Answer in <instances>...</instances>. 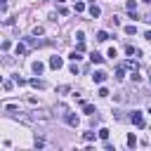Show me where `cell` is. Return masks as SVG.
<instances>
[{
  "instance_id": "1",
  "label": "cell",
  "mask_w": 151,
  "mask_h": 151,
  "mask_svg": "<svg viewBox=\"0 0 151 151\" xmlns=\"http://www.w3.org/2000/svg\"><path fill=\"white\" fill-rule=\"evenodd\" d=\"M61 118H64V123H66V125H71V127H78V125H80V118H78L76 113H71V111L61 113Z\"/></svg>"
},
{
  "instance_id": "2",
  "label": "cell",
  "mask_w": 151,
  "mask_h": 151,
  "mask_svg": "<svg viewBox=\"0 0 151 151\" xmlns=\"http://www.w3.org/2000/svg\"><path fill=\"white\" fill-rule=\"evenodd\" d=\"M130 120H132V125L144 127V116H142V111H132V113H130Z\"/></svg>"
},
{
  "instance_id": "3",
  "label": "cell",
  "mask_w": 151,
  "mask_h": 151,
  "mask_svg": "<svg viewBox=\"0 0 151 151\" xmlns=\"http://www.w3.org/2000/svg\"><path fill=\"white\" fill-rule=\"evenodd\" d=\"M61 66H64V59H61V57H57V54H54V57H50V68H54V71H57V68H61Z\"/></svg>"
},
{
  "instance_id": "4",
  "label": "cell",
  "mask_w": 151,
  "mask_h": 151,
  "mask_svg": "<svg viewBox=\"0 0 151 151\" xmlns=\"http://www.w3.org/2000/svg\"><path fill=\"white\" fill-rule=\"evenodd\" d=\"M106 78H109V73H106V71H94V76H92V80H94L97 85H101Z\"/></svg>"
},
{
  "instance_id": "5",
  "label": "cell",
  "mask_w": 151,
  "mask_h": 151,
  "mask_svg": "<svg viewBox=\"0 0 151 151\" xmlns=\"http://www.w3.org/2000/svg\"><path fill=\"white\" fill-rule=\"evenodd\" d=\"M28 85H31V87H35V90H42V87H45V83H42L40 78H31V80H28Z\"/></svg>"
},
{
  "instance_id": "6",
  "label": "cell",
  "mask_w": 151,
  "mask_h": 151,
  "mask_svg": "<svg viewBox=\"0 0 151 151\" xmlns=\"http://www.w3.org/2000/svg\"><path fill=\"white\" fill-rule=\"evenodd\" d=\"M125 52H127L130 57H134V59H137V57H142V52H139L137 47H132V45H127V47H125Z\"/></svg>"
},
{
  "instance_id": "7",
  "label": "cell",
  "mask_w": 151,
  "mask_h": 151,
  "mask_svg": "<svg viewBox=\"0 0 151 151\" xmlns=\"http://www.w3.org/2000/svg\"><path fill=\"white\" fill-rule=\"evenodd\" d=\"M99 14H101V9H99V7H97V5L92 2V5H90V17H92V19H97Z\"/></svg>"
},
{
  "instance_id": "8",
  "label": "cell",
  "mask_w": 151,
  "mask_h": 151,
  "mask_svg": "<svg viewBox=\"0 0 151 151\" xmlns=\"http://www.w3.org/2000/svg\"><path fill=\"white\" fill-rule=\"evenodd\" d=\"M14 52H17V57H24V54H26V45H24V42H17Z\"/></svg>"
},
{
  "instance_id": "9",
  "label": "cell",
  "mask_w": 151,
  "mask_h": 151,
  "mask_svg": "<svg viewBox=\"0 0 151 151\" xmlns=\"http://www.w3.org/2000/svg\"><path fill=\"white\" fill-rule=\"evenodd\" d=\"M90 61H92V64H101V61H104V57H101L99 52H92V54H90Z\"/></svg>"
},
{
  "instance_id": "10",
  "label": "cell",
  "mask_w": 151,
  "mask_h": 151,
  "mask_svg": "<svg viewBox=\"0 0 151 151\" xmlns=\"http://www.w3.org/2000/svg\"><path fill=\"white\" fill-rule=\"evenodd\" d=\"M31 68H33V73H38V76H40V73L45 71V66H42L40 61H33V64H31Z\"/></svg>"
},
{
  "instance_id": "11",
  "label": "cell",
  "mask_w": 151,
  "mask_h": 151,
  "mask_svg": "<svg viewBox=\"0 0 151 151\" xmlns=\"http://www.w3.org/2000/svg\"><path fill=\"white\" fill-rule=\"evenodd\" d=\"M83 111H85L87 116H97V109H94L92 104H83Z\"/></svg>"
},
{
  "instance_id": "12",
  "label": "cell",
  "mask_w": 151,
  "mask_h": 151,
  "mask_svg": "<svg viewBox=\"0 0 151 151\" xmlns=\"http://www.w3.org/2000/svg\"><path fill=\"white\" fill-rule=\"evenodd\" d=\"M97 40H99V42H106V40H109V33H106V31H97Z\"/></svg>"
},
{
  "instance_id": "13",
  "label": "cell",
  "mask_w": 151,
  "mask_h": 151,
  "mask_svg": "<svg viewBox=\"0 0 151 151\" xmlns=\"http://www.w3.org/2000/svg\"><path fill=\"white\" fill-rule=\"evenodd\" d=\"M123 66H125V68H130V71H137V61H132V59L123 61Z\"/></svg>"
},
{
  "instance_id": "14",
  "label": "cell",
  "mask_w": 151,
  "mask_h": 151,
  "mask_svg": "<svg viewBox=\"0 0 151 151\" xmlns=\"http://www.w3.org/2000/svg\"><path fill=\"white\" fill-rule=\"evenodd\" d=\"M116 78H118V80H123V78H125V66H123V64L116 68Z\"/></svg>"
},
{
  "instance_id": "15",
  "label": "cell",
  "mask_w": 151,
  "mask_h": 151,
  "mask_svg": "<svg viewBox=\"0 0 151 151\" xmlns=\"http://www.w3.org/2000/svg\"><path fill=\"white\" fill-rule=\"evenodd\" d=\"M123 31H125V35H134V33H137V26H132V24H130V26H125Z\"/></svg>"
},
{
  "instance_id": "16",
  "label": "cell",
  "mask_w": 151,
  "mask_h": 151,
  "mask_svg": "<svg viewBox=\"0 0 151 151\" xmlns=\"http://www.w3.org/2000/svg\"><path fill=\"white\" fill-rule=\"evenodd\" d=\"M127 146H130V149L137 146V137H134V134H127Z\"/></svg>"
},
{
  "instance_id": "17",
  "label": "cell",
  "mask_w": 151,
  "mask_h": 151,
  "mask_svg": "<svg viewBox=\"0 0 151 151\" xmlns=\"http://www.w3.org/2000/svg\"><path fill=\"white\" fill-rule=\"evenodd\" d=\"M125 7H127V12L132 14V12L137 9V2H134V0H127V5H125Z\"/></svg>"
},
{
  "instance_id": "18",
  "label": "cell",
  "mask_w": 151,
  "mask_h": 151,
  "mask_svg": "<svg viewBox=\"0 0 151 151\" xmlns=\"http://www.w3.org/2000/svg\"><path fill=\"white\" fill-rule=\"evenodd\" d=\"M31 33H33V35H35V38H38V35H42V33H45V28H42V26H35V28H33V31H31Z\"/></svg>"
},
{
  "instance_id": "19",
  "label": "cell",
  "mask_w": 151,
  "mask_h": 151,
  "mask_svg": "<svg viewBox=\"0 0 151 151\" xmlns=\"http://www.w3.org/2000/svg\"><path fill=\"white\" fill-rule=\"evenodd\" d=\"M109 134H111V132H109L106 127H99V137H101V139H109Z\"/></svg>"
},
{
  "instance_id": "20",
  "label": "cell",
  "mask_w": 151,
  "mask_h": 151,
  "mask_svg": "<svg viewBox=\"0 0 151 151\" xmlns=\"http://www.w3.org/2000/svg\"><path fill=\"white\" fill-rule=\"evenodd\" d=\"M76 12H85V2H80V0H76Z\"/></svg>"
},
{
  "instance_id": "21",
  "label": "cell",
  "mask_w": 151,
  "mask_h": 151,
  "mask_svg": "<svg viewBox=\"0 0 151 151\" xmlns=\"http://www.w3.org/2000/svg\"><path fill=\"white\" fill-rule=\"evenodd\" d=\"M68 57H71V59H73V61H78V59H83V57H80V52H78V50H73V52H71V54H68Z\"/></svg>"
},
{
  "instance_id": "22",
  "label": "cell",
  "mask_w": 151,
  "mask_h": 151,
  "mask_svg": "<svg viewBox=\"0 0 151 151\" xmlns=\"http://www.w3.org/2000/svg\"><path fill=\"white\" fill-rule=\"evenodd\" d=\"M97 134H99V132H97ZM97 134H94V132H85V142H94Z\"/></svg>"
},
{
  "instance_id": "23",
  "label": "cell",
  "mask_w": 151,
  "mask_h": 151,
  "mask_svg": "<svg viewBox=\"0 0 151 151\" xmlns=\"http://www.w3.org/2000/svg\"><path fill=\"white\" fill-rule=\"evenodd\" d=\"M57 12H59V14H61V17H66V14H68V9H66V7H64V5H59V9H57Z\"/></svg>"
},
{
  "instance_id": "24",
  "label": "cell",
  "mask_w": 151,
  "mask_h": 151,
  "mask_svg": "<svg viewBox=\"0 0 151 151\" xmlns=\"http://www.w3.org/2000/svg\"><path fill=\"white\" fill-rule=\"evenodd\" d=\"M14 83H17V85H26L28 80H24V78H19V76H14Z\"/></svg>"
},
{
  "instance_id": "25",
  "label": "cell",
  "mask_w": 151,
  "mask_h": 151,
  "mask_svg": "<svg viewBox=\"0 0 151 151\" xmlns=\"http://www.w3.org/2000/svg\"><path fill=\"white\" fill-rule=\"evenodd\" d=\"M57 92H59V94H66V92H68V85H59V90H57Z\"/></svg>"
},
{
  "instance_id": "26",
  "label": "cell",
  "mask_w": 151,
  "mask_h": 151,
  "mask_svg": "<svg viewBox=\"0 0 151 151\" xmlns=\"http://www.w3.org/2000/svg\"><path fill=\"white\" fill-rule=\"evenodd\" d=\"M97 94H99V97H109V90H106V87H99V92H97Z\"/></svg>"
},
{
  "instance_id": "27",
  "label": "cell",
  "mask_w": 151,
  "mask_h": 151,
  "mask_svg": "<svg viewBox=\"0 0 151 151\" xmlns=\"http://www.w3.org/2000/svg\"><path fill=\"white\" fill-rule=\"evenodd\" d=\"M68 68H71V73H73V76H76V73H78V64H76V61H73V64H71V66H68Z\"/></svg>"
},
{
  "instance_id": "28",
  "label": "cell",
  "mask_w": 151,
  "mask_h": 151,
  "mask_svg": "<svg viewBox=\"0 0 151 151\" xmlns=\"http://www.w3.org/2000/svg\"><path fill=\"white\" fill-rule=\"evenodd\" d=\"M2 87H5V92H7V90H12V80H5V83H2Z\"/></svg>"
},
{
  "instance_id": "29",
  "label": "cell",
  "mask_w": 151,
  "mask_h": 151,
  "mask_svg": "<svg viewBox=\"0 0 151 151\" xmlns=\"http://www.w3.org/2000/svg\"><path fill=\"white\" fill-rule=\"evenodd\" d=\"M0 9H2V14L7 12V0H0Z\"/></svg>"
},
{
  "instance_id": "30",
  "label": "cell",
  "mask_w": 151,
  "mask_h": 151,
  "mask_svg": "<svg viewBox=\"0 0 151 151\" xmlns=\"http://www.w3.org/2000/svg\"><path fill=\"white\" fill-rule=\"evenodd\" d=\"M144 38H146V40H151V31H146V33H144Z\"/></svg>"
},
{
  "instance_id": "31",
  "label": "cell",
  "mask_w": 151,
  "mask_h": 151,
  "mask_svg": "<svg viewBox=\"0 0 151 151\" xmlns=\"http://www.w3.org/2000/svg\"><path fill=\"white\" fill-rule=\"evenodd\" d=\"M144 2H146V5H151V0H144Z\"/></svg>"
}]
</instances>
